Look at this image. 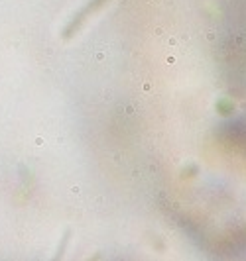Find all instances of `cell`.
Here are the masks:
<instances>
[{
  "label": "cell",
  "instance_id": "6da1fadb",
  "mask_svg": "<svg viewBox=\"0 0 246 261\" xmlns=\"http://www.w3.org/2000/svg\"><path fill=\"white\" fill-rule=\"evenodd\" d=\"M207 40H209V42H215V34H213V32H209V34H207Z\"/></svg>",
  "mask_w": 246,
  "mask_h": 261
},
{
  "label": "cell",
  "instance_id": "7a4b0ae2",
  "mask_svg": "<svg viewBox=\"0 0 246 261\" xmlns=\"http://www.w3.org/2000/svg\"><path fill=\"white\" fill-rule=\"evenodd\" d=\"M154 34H156V36H162V34H164V30H162V28H156V30H154Z\"/></svg>",
  "mask_w": 246,
  "mask_h": 261
}]
</instances>
